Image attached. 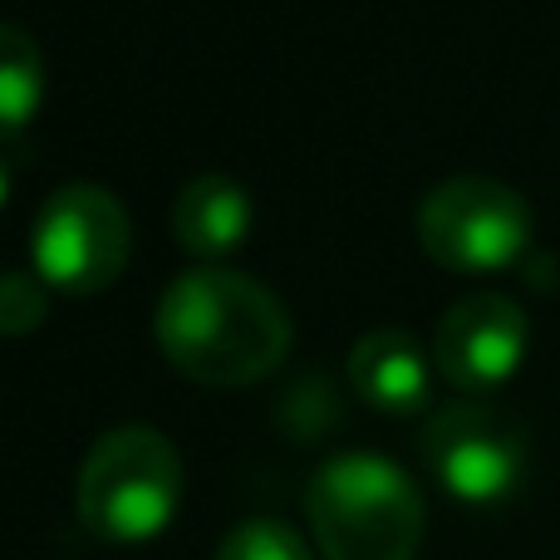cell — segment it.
I'll return each mask as SVG.
<instances>
[{"label": "cell", "instance_id": "6da1fadb", "mask_svg": "<svg viewBox=\"0 0 560 560\" xmlns=\"http://www.w3.org/2000/svg\"><path fill=\"white\" fill-rule=\"evenodd\" d=\"M158 345L187 378L207 388H246L266 378L290 349V315L261 280L197 266L158 300Z\"/></svg>", "mask_w": 560, "mask_h": 560}, {"label": "cell", "instance_id": "7a4b0ae2", "mask_svg": "<svg viewBox=\"0 0 560 560\" xmlns=\"http://www.w3.org/2000/svg\"><path fill=\"white\" fill-rule=\"evenodd\" d=\"M305 512L325 560H413L428 532L418 482L378 453L329 457L310 477Z\"/></svg>", "mask_w": 560, "mask_h": 560}, {"label": "cell", "instance_id": "3957f363", "mask_svg": "<svg viewBox=\"0 0 560 560\" xmlns=\"http://www.w3.org/2000/svg\"><path fill=\"white\" fill-rule=\"evenodd\" d=\"M79 522L108 546H143L183 506V457L158 428L124 423L89 447L79 467Z\"/></svg>", "mask_w": 560, "mask_h": 560}, {"label": "cell", "instance_id": "277c9868", "mask_svg": "<svg viewBox=\"0 0 560 560\" xmlns=\"http://www.w3.org/2000/svg\"><path fill=\"white\" fill-rule=\"evenodd\" d=\"M418 242L447 271H506L532 246V207L497 177H447L418 207Z\"/></svg>", "mask_w": 560, "mask_h": 560}, {"label": "cell", "instance_id": "5b68a950", "mask_svg": "<svg viewBox=\"0 0 560 560\" xmlns=\"http://www.w3.org/2000/svg\"><path fill=\"white\" fill-rule=\"evenodd\" d=\"M133 252L128 212L108 187L69 183L45 197L30 226V261L35 276L69 295H94L114 285Z\"/></svg>", "mask_w": 560, "mask_h": 560}, {"label": "cell", "instance_id": "8992f818", "mask_svg": "<svg viewBox=\"0 0 560 560\" xmlns=\"http://www.w3.org/2000/svg\"><path fill=\"white\" fill-rule=\"evenodd\" d=\"M423 457L447 497L467 506H497L526 482L532 447L512 413L492 404H447L423 428Z\"/></svg>", "mask_w": 560, "mask_h": 560}, {"label": "cell", "instance_id": "52a82bcc", "mask_svg": "<svg viewBox=\"0 0 560 560\" xmlns=\"http://www.w3.org/2000/svg\"><path fill=\"white\" fill-rule=\"evenodd\" d=\"M532 345V319L506 295H467L443 315L433 335L438 374L463 394H492L522 369Z\"/></svg>", "mask_w": 560, "mask_h": 560}, {"label": "cell", "instance_id": "ba28073f", "mask_svg": "<svg viewBox=\"0 0 560 560\" xmlns=\"http://www.w3.org/2000/svg\"><path fill=\"white\" fill-rule=\"evenodd\" d=\"M349 384L378 413L408 418L428 404V354L408 329H369L349 354Z\"/></svg>", "mask_w": 560, "mask_h": 560}, {"label": "cell", "instance_id": "9c48e42d", "mask_svg": "<svg viewBox=\"0 0 560 560\" xmlns=\"http://www.w3.org/2000/svg\"><path fill=\"white\" fill-rule=\"evenodd\" d=\"M252 232V197L236 177L207 173L177 192L173 202V236L202 261H222Z\"/></svg>", "mask_w": 560, "mask_h": 560}, {"label": "cell", "instance_id": "30bf717a", "mask_svg": "<svg viewBox=\"0 0 560 560\" xmlns=\"http://www.w3.org/2000/svg\"><path fill=\"white\" fill-rule=\"evenodd\" d=\"M45 94V59L39 45L15 25H0V138H15L35 118Z\"/></svg>", "mask_w": 560, "mask_h": 560}, {"label": "cell", "instance_id": "8fae6325", "mask_svg": "<svg viewBox=\"0 0 560 560\" xmlns=\"http://www.w3.org/2000/svg\"><path fill=\"white\" fill-rule=\"evenodd\" d=\"M217 560H310V546L300 541L295 526L256 516V522H242L217 546Z\"/></svg>", "mask_w": 560, "mask_h": 560}, {"label": "cell", "instance_id": "7c38bea8", "mask_svg": "<svg viewBox=\"0 0 560 560\" xmlns=\"http://www.w3.org/2000/svg\"><path fill=\"white\" fill-rule=\"evenodd\" d=\"M49 315V295H45V280L35 271H0V335H30L39 329Z\"/></svg>", "mask_w": 560, "mask_h": 560}, {"label": "cell", "instance_id": "4fadbf2b", "mask_svg": "<svg viewBox=\"0 0 560 560\" xmlns=\"http://www.w3.org/2000/svg\"><path fill=\"white\" fill-rule=\"evenodd\" d=\"M5 197H10V173H5V163H0V207H5Z\"/></svg>", "mask_w": 560, "mask_h": 560}]
</instances>
